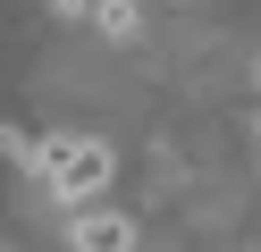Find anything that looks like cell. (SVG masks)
<instances>
[{"label":"cell","mask_w":261,"mask_h":252,"mask_svg":"<svg viewBox=\"0 0 261 252\" xmlns=\"http://www.w3.org/2000/svg\"><path fill=\"white\" fill-rule=\"evenodd\" d=\"M110 168H118V151H110L101 134H42L34 143V177L51 185V202H68V210H93V193L110 185Z\"/></svg>","instance_id":"6da1fadb"},{"label":"cell","mask_w":261,"mask_h":252,"mask_svg":"<svg viewBox=\"0 0 261 252\" xmlns=\"http://www.w3.org/2000/svg\"><path fill=\"white\" fill-rule=\"evenodd\" d=\"M68 244L76 252H135V218H126V210H76Z\"/></svg>","instance_id":"7a4b0ae2"},{"label":"cell","mask_w":261,"mask_h":252,"mask_svg":"<svg viewBox=\"0 0 261 252\" xmlns=\"http://www.w3.org/2000/svg\"><path fill=\"white\" fill-rule=\"evenodd\" d=\"M93 17H101V34H110V42H135V34H143V9H135V0H101Z\"/></svg>","instance_id":"3957f363"},{"label":"cell","mask_w":261,"mask_h":252,"mask_svg":"<svg viewBox=\"0 0 261 252\" xmlns=\"http://www.w3.org/2000/svg\"><path fill=\"white\" fill-rule=\"evenodd\" d=\"M253 134H261V109H253Z\"/></svg>","instance_id":"277c9868"}]
</instances>
